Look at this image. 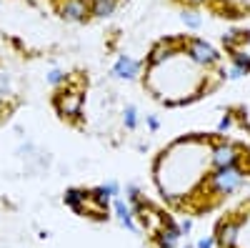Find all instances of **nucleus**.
I'll return each mask as SVG.
<instances>
[{
  "mask_svg": "<svg viewBox=\"0 0 250 248\" xmlns=\"http://www.w3.org/2000/svg\"><path fill=\"white\" fill-rule=\"evenodd\" d=\"M218 53L200 38L160 40L143 68V86L163 103H185L208 90Z\"/></svg>",
  "mask_w": 250,
  "mask_h": 248,
  "instance_id": "1",
  "label": "nucleus"
},
{
  "mask_svg": "<svg viewBox=\"0 0 250 248\" xmlns=\"http://www.w3.org/2000/svg\"><path fill=\"white\" fill-rule=\"evenodd\" d=\"M223 165L215 160V143L205 138H180L155 160V183L160 193L175 205L195 198L205 188L213 196V178Z\"/></svg>",
  "mask_w": 250,
  "mask_h": 248,
  "instance_id": "2",
  "label": "nucleus"
},
{
  "mask_svg": "<svg viewBox=\"0 0 250 248\" xmlns=\"http://www.w3.org/2000/svg\"><path fill=\"white\" fill-rule=\"evenodd\" d=\"M80 3H85V0H80ZM88 3H100V0H88Z\"/></svg>",
  "mask_w": 250,
  "mask_h": 248,
  "instance_id": "3",
  "label": "nucleus"
}]
</instances>
